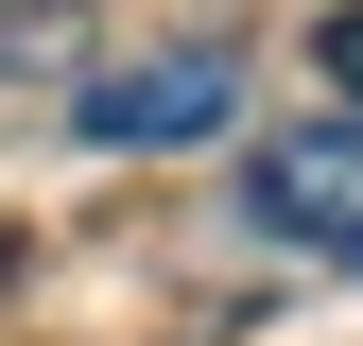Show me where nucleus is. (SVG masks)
Segmentation results:
<instances>
[{
  "instance_id": "1",
  "label": "nucleus",
  "mask_w": 363,
  "mask_h": 346,
  "mask_svg": "<svg viewBox=\"0 0 363 346\" xmlns=\"http://www.w3.org/2000/svg\"><path fill=\"white\" fill-rule=\"evenodd\" d=\"M208 121H242V35H173V52L69 86V139L86 156H191Z\"/></svg>"
},
{
  "instance_id": "2",
  "label": "nucleus",
  "mask_w": 363,
  "mask_h": 346,
  "mask_svg": "<svg viewBox=\"0 0 363 346\" xmlns=\"http://www.w3.org/2000/svg\"><path fill=\"white\" fill-rule=\"evenodd\" d=\"M242 225L329 260V277H363V121H277L242 156Z\"/></svg>"
},
{
  "instance_id": "3",
  "label": "nucleus",
  "mask_w": 363,
  "mask_h": 346,
  "mask_svg": "<svg viewBox=\"0 0 363 346\" xmlns=\"http://www.w3.org/2000/svg\"><path fill=\"white\" fill-rule=\"evenodd\" d=\"M69 18H86V0H0V86L52 69V52H69Z\"/></svg>"
},
{
  "instance_id": "4",
  "label": "nucleus",
  "mask_w": 363,
  "mask_h": 346,
  "mask_svg": "<svg viewBox=\"0 0 363 346\" xmlns=\"http://www.w3.org/2000/svg\"><path fill=\"white\" fill-rule=\"evenodd\" d=\"M311 69H329V86H346V104H363V0H346V18H329V35H311Z\"/></svg>"
},
{
  "instance_id": "5",
  "label": "nucleus",
  "mask_w": 363,
  "mask_h": 346,
  "mask_svg": "<svg viewBox=\"0 0 363 346\" xmlns=\"http://www.w3.org/2000/svg\"><path fill=\"white\" fill-rule=\"evenodd\" d=\"M18 260H35V242H18V225H0V277H18Z\"/></svg>"
}]
</instances>
